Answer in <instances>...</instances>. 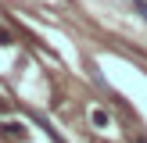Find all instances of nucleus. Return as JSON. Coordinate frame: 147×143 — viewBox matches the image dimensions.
<instances>
[{"mask_svg":"<svg viewBox=\"0 0 147 143\" xmlns=\"http://www.w3.org/2000/svg\"><path fill=\"white\" fill-rule=\"evenodd\" d=\"M0 132L7 136V140H25V125H22V122H4V125H0Z\"/></svg>","mask_w":147,"mask_h":143,"instance_id":"obj_1","label":"nucleus"},{"mask_svg":"<svg viewBox=\"0 0 147 143\" xmlns=\"http://www.w3.org/2000/svg\"><path fill=\"white\" fill-rule=\"evenodd\" d=\"M90 122H93V125H97V129H108V125H111V114H108L104 107H97V111L90 114Z\"/></svg>","mask_w":147,"mask_h":143,"instance_id":"obj_2","label":"nucleus"},{"mask_svg":"<svg viewBox=\"0 0 147 143\" xmlns=\"http://www.w3.org/2000/svg\"><path fill=\"white\" fill-rule=\"evenodd\" d=\"M129 4H133V11L140 14V18L147 21V0H129Z\"/></svg>","mask_w":147,"mask_h":143,"instance_id":"obj_3","label":"nucleus"},{"mask_svg":"<svg viewBox=\"0 0 147 143\" xmlns=\"http://www.w3.org/2000/svg\"><path fill=\"white\" fill-rule=\"evenodd\" d=\"M0 43H4V47H7V43H11V36H7L4 29H0Z\"/></svg>","mask_w":147,"mask_h":143,"instance_id":"obj_4","label":"nucleus"},{"mask_svg":"<svg viewBox=\"0 0 147 143\" xmlns=\"http://www.w3.org/2000/svg\"><path fill=\"white\" fill-rule=\"evenodd\" d=\"M4 111H7V100H4V97H0V114H4Z\"/></svg>","mask_w":147,"mask_h":143,"instance_id":"obj_5","label":"nucleus"},{"mask_svg":"<svg viewBox=\"0 0 147 143\" xmlns=\"http://www.w3.org/2000/svg\"><path fill=\"white\" fill-rule=\"evenodd\" d=\"M133 143H147V136H136V140H133Z\"/></svg>","mask_w":147,"mask_h":143,"instance_id":"obj_6","label":"nucleus"}]
</instances>
